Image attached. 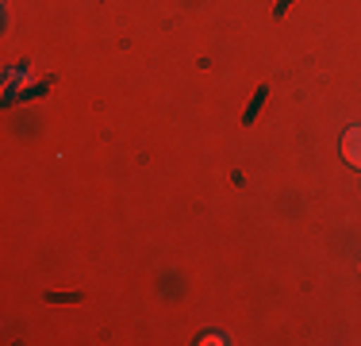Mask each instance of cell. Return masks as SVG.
<instances>
[{
  "label": "cell",
  "mask_w": 361,
  "mask_h": 346,
  "mask_svg": "<svg viewBox=\"0 0 361 346\" xmlns=\"http://www.w3.org/2000/svg\"><path fill=\"white\" fill-rule=\"evenodd\" d=\"M342 158L361 169V127H350V131L342 135Z\"/></svg>",
  "instance_id": "1"
}]
</instances>
